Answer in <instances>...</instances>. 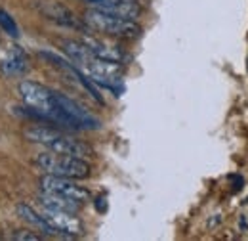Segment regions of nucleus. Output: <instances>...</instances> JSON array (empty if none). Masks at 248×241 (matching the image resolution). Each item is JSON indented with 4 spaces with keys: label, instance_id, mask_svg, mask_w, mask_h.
<instances>
[{
    "label": "nucleus",
    "instance_id": "10",
    "mask_svg": "<svg viewBox=\"0 0 248 241\" xmlns=\"http://www.w3.org/2000/svg\"><path fill=\"white\" fill-rule=\"evenodd\" d=\"M29 69V60H27V54L23 48L19 46H12L4 60L0 61V73L4 77H19L23 75L25 71Z\"/></svg>",
    "mask_w": 248,
    "mask_h": 241
},
{
    "label": "nucleus",
    "instance_id": "4",
    "mask_svg": "<svg viewBox=\"0 0 248 241\" xmlns=\"http://www.w3.org/2000/svg\"><path fill=\"white\" fill-rule=\"evenodd\" d=\"M36 165L46 172L62 178H71V180H82L90 176V165L73 155L65 153H56V151H44L36 155Z\"/></svg>",
    "mask_w": 248,
    "mask_h": 241
},
{
    "label": "nucleus",
    "instance_id": "3",
    "mask_svg": "<svg viewBox=\"0 0 248 241\" xmlns=\"http://www.w3.org/2000/svg\"><path fill=\"white\" fill-rule=\"evenodd\" d=\"M86 25L95 33L107 34V36H117V38H138L141 34V25L136 23V19H128L123 16L90 8L84 14Z\"/></svg>",
    "mask_w": 248,
    "mask_h": 241
},
{
    "label": "nucleus",
    "instance_id": "14",
    "mask_svg": "<svg viewBox=\"0 0 248 241\" xmlns=\"http://www.w3.org/2000/svg\"><path fill=\"white\" fill-rule=\"evenodd\" d=\"M0 27H2V31H4L6 34H10L12 38H17V36H19V27H17V23H16L14 17H12L6 10H2V8H0Z\"/></svg>",
    "mask_w": 248,
    "mask_h": 241
},
{
    "label": "nucleus",
    "instance_id": "8",
    "mask_svg": "<svg viewBox=\"0 0 248 241\" xmlns=\"http://www.w3.org/2000/svg\"><path fill=\"white\" fill-rule=\"evenodd\" d=\"M40 12L54 23L58 25H63V27H71V29H80V23L78 19L75 17V14L63 6L60 2H54V0H46L40 4Z\"/></svg>",
    "mask_w": 248,
    "mask_h": 241
},
{
    "label": "nucleus",
    "instance_id": "1",
    "mask_svg": "<svg viewBox=\"0 0 248 241\" xmlns=\"http://www.w3.org/2000/svg\"><path fill=\"white\" fill-rule=\"evenodd\" d=\"M63 50L69 56V60L73 61L86 77H90L92 83L107 88V90H113L117 96H119V92H123L121 63L101 60V58L93 56L82 40L80 42L78 40H63Z\"/></svg>",
    "mask_w": 248,
    "mask_h": 241
},
{
    "label": "nucleus",
    "instance_id": "7",
    "mask_svg": "<svg viewBox=\"0 0 248 241\" xmlns=\"http://www.w3.org/2000/svg\"><path fill=\"white\" fill-rule=\"evenodd\" d=\"M42 216L56 228L58 234H62L65 238H75V236H82V234H84V226H82V222L75 216V212L42 207Z\"/></svg>",
    "mask_w": 248,
    "mask_h": 241
},
{
    "label": "nucleus",
    "instance_id": "5",
    "mask_svg": "<svg viewBox=\"0 0 248 241\" xmlns=\"http://www.w3.org/2000/svg\"><path fill=\"white\" fill-rule=\"evenodd\" d=\"M40 188L42 191L54 193V195H62L71 201L77 203H86L90 199V191L82 186H77L71 178H62V176H54V174H46L40 178Z\"/></svg>",
    "mask_w": 248,
    "mask_h": 241
},
{
    "label": "nucleus",
    "instance_id": "6",
    "mask_svg": "<svg viewBox=\"0 0 248 241\" xmlns=\"http://www.w3.org/2000/svg\"><path fill=\"white\" fill-rule=\"evenodd\" d=\"M56 98H58V103L65 113V117L71 122L73 130H97V128H101L99 119H95L92 113H88L80 103H77L75 100L63 96L60 92H56Z\"/></svg>",
    "mask_w": 248,
    "mask_h": 241
},
{
    "label": "nucleus",
    "instance_id": "13",
    "mask_svg": "<svg viewBox=\"0 0 248 241\" xmlns=\"http://www.w3.org/2000/svg\"><path fill=\"white\" fill-rule=\"evenodd\" d=\"M40 203H42V207H48V209H58V211L69 212H77L78 207H80V203H77V201H71L67 197L54 195V193H48V191L40 193Z\"/></svg>",
    "mask_w": 248,
    "mask_h": 241
},
{
    "label": "nucleus",
    "instance_id": "11",
    "mask_svg": "<svg viewBox=\"0 0 248 241\" xmlns=\"http://www.w3.org/2000/svg\"><path fill=\"white\" fill-rule=\"evenodd\" d=\"M82 42L86 44V48L92 52L93 56H97V58H101V60L123 63L124 52L119 46H115L113 42H107V40H103V38H99V36H93V34L84 36Z\"/></svg>",
    "mask_w": 248,
    "mask_h": 241
},
{
    "label": "nucleus",
    "instance_id": "12",
    "mask_svg": "<svg viewBox=\"0 0 248 241\" xmlns=\"http://www.w3.org/2000/svg\"><path fill=\"white\" fill-rule=\"evenodd\" d=\"M17 214L25 220V222H29L31 226H34L38 232H44L46 236H58V232H56V228L42 216V212H36L32 207L29 205H25V203H21V205H17Z\"/></svg>",
    "mask_w": 248,
    "mask_h": 241
},
{
    "label": "nucleus",
    "instance_id": "15",
    "mask_svg": "<svg viewBox=\"0 0 248 241\" xmlns=\"http://www.w3.org/2000/svg\"><path fill=\"white\" fill-rule=\"evenodd\" d=\"M12 240H21V241H40L42 240V236H38V234H31V232H16L14 236H12Z\"/></svg>",
    "mask_w": 248,
    "mask_h": 241
},
{
    "label": "nucleus",
    "instance_id": "2",
    "mask_svg": "<svg viewBox=\"0 0 248 241\" xmlns=\"http://www.w3.org/2000/svg\"><path fill=\"white\" fill-rule=\"evenodd\" d=\"M25 138L34 142V144L44 146L46 150L73 155V157H80V159H86L93 153L88 144H84L80 140H75L73 136L65 134L58 128H52V126H31V128L25 130Z\"/></svg>",
    "mask_w": 248,
    "mask_h": 241
},
{
    "label": "nucleus",
    "instance_id": "9",
    "mask_svg": "<svg viewBox=\"0 0 248 241\" xmlns=\"http://www.w3.org/2000/svg\"><path fill=\"white\" fill-rule=\"evenodd\" d=\"M86 2L92 4V8L105 10V12L123 16L128 19H136L141 14V6L134 0H86Z\"/></svg>",
    "mask_w": 248,
    "mask_h": 241
}]
</instances>
